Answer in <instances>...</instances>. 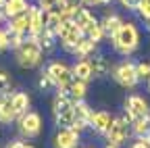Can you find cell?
Here are the masks:
<instances>
[{
    "label": "cell",
    "mask_w": 150,
    "mask_h": 148,
    "mask_svg": "<svg viewBox=\"0 0 150 148\" xmlns=\"http://www.w3.org/2000/svg\"><path fill=\"white\" fill-rule=\"evenodd\" d=\"M148 121H150V113H148Z\"/></svg>",
    "instance_id": "cell-43"
},
{
    "label": "cell",
    "mask_w": 150,
    "mask_h": 148,
    "mask_svg": "<svg viewBox=\"0 0 150 148\" xmlns=\"http://www.w3.org/2000/svg\"><path fill=\"white\" fill-rule=\"evenodd\" d=\"M65 94H67V96H71L73 100H83V96H86V81L75 79V77H73V81L69 84V88H67Z\"/></svg>",
    "instance_id": "cell-22"
},
{
    "label": "cell",
    "mask_w": 150,
    "mask_h": 148,
    "mask_svg": "<svg viewBox=\"0 0 150 148\" xmlns=\"http://www.w3.org/2000/svg\"><path fill=\"white\" fill-rule=\"evenodd\" d=\"M136 75H138V79H150V63H138Z\"/></svg>",
    "instance_id": "cell-29"
},
{
    "label": "cell",
    "mask_w": 150,
    "mask_h": 148,
    "mask_svg": "<svg viewBox=\"0 0 150 148\" xmlns=\"http://www.w3.org/2000/svg\"><path fill=\"white\" fill-rule=\"evenodd\" d=\"M0 17H2V13H0Z\"/></svg>",
    "instance_id": "cell-44"
},
{
    "label": "cell",
    "mask_w": 150,
    "mask_h": 148,
    "mask_svg": "<svg viewBox=\"0 0 150 148\" xmlns=\"http://www.w3.org/2000/svg\"><path fill=\"white\" fill-rule=\"evenodd\" d=\"M73 98L67 96L65 92H59V94L54 96V102H52V113L54 117H59V115H65V113H71L73 110Z\"/></svg>",
    "instance_id": "cell-12"
},
{
    "label": "cell",
    "mask_w": 150,
    "mask_h": 148,
    "mask_svg": "<svg viewBox=\"0 0 150 148\" xmlns=\"http://www.w3.org/2000/svg\"><path fill=\"white\" fill-rule=\"evenodd\" d=\"M38 86H40L42 90H48V88L52 86V81L48 79V75H42V77H40V81H38Z\"/></svg>",
    "instance_id": "cell-33"
},
{
    "label": "cell",
    "mask_w": 150,
    "mask_h": 148,
    "mask_svg": "<svg viewBox=\"0 0 150 148\" xmlns=\"http://www.w3.org/2000/svg\"><path fill=\"white\" fill-rule=\"evenodd\" d=\"M8 31L23 33V35L29 33V8H27L25 13H21V15L13 17V19H11V27H8Z\"/></svg>",
    "instance_id": "cell-17"
},
{
    "label": "cell",
    "mask_w": 150,
    "mask_h": 148,
    "mask_svg": "<svg viewBox=\"0 0 150 148\" xmlns=\"http://www.w3.org/2000/svg\"><path fill=\"white\" fill-rule=\"evenodd\" d=\"M146 25H148V31H150V17H148V19H146Z\"/></svg>",
    "instance_id": "cell-40"
},
{
    "label": "cell",
    "mask_w": 150,
    "mask_h": 148,
    "mask_svg": "<svg viewBox=\"0 0 150 148\" xmlns=\"http://www.w3.org/2000/svg\"><path fill=\"white\" fill-rule=\"evenodd\" d=\"M83 4H88V6H96V4H106V2H110V0H81Z\"/></svg>",
    "instance_id": "cell-35"
},
{
    "label": "cell",
    "mask_w": 150,
    "mask_h": 148,
    "mask_svg": "<svg viewBox=\"0 0 150 148\" xmlns=\"http://www.w3.org/2000/svg\"><path fill=\"white\" fill-rule=\"evenodd\" d=\"M8 148H33L31 144H25V142H15V144H11Z\"/></svg>",
    "instance_id": "cell-37"
},
{
    "label": "cell",
    "mask_w": 150,
    "mask_h": 148,
    "mask_svg": "<svg viewBox=\"0 0 150 148\" xmlns=\"http://www.w3.org/2000/svg\"><path fill=\"white\" fill-rule=\"evenodd\" d=\"M94 48H96V44H94L92 40H88L86 35H83V38L79 40V44L75 46V50H73V52L77 54V57H81V59H88L90 54L94 52Z\"/></svg>",
    "instance_id": "cell-25"
},
{
    "label": "cell",
    "mask_w": 150,
    "mask_h": 148,
    "mask_svg": "<svg viewBox=\"0 0 150 148\" xmlns=\"http://www.w3.org/2000/svg\"><path fill=\"white\" fill-rule=\"evenodd\" d=\"M42 61V46L38 42V38L29 35L21 42V46L17 48V63L23 69H33L38 63Z\"/></svg>",
    "instance_id": "cell-2"
},
{
    "label": "cell",
    "mask_w": 150,
    "mask_h": 148,
    "mask_svg": "<svg viewBox=\"0 0 150 148\" xmlns=\"http://www.w3.org/2000/svg\"><path fill=\"white\" fill-rule=\"evenodd\" d=\"M6 46H8V33L0 29V50H4Z\"/></svg>",
    "instance_id": "cell-32"
},
{
    "label": "cell",
    "mask_w": 150,
    "mask_h": 148,
    "mask_svg": "<svg viewBox=\"0 0 150 148\" xmlns=\"http://www.w3.org/2000/svg\"><path fill=\"white\" fill-rule=\"evenodd\" d=\"M110 113H106V110H98V113H92L90 117V127H94V132L98 134H106V129L110 127Z\"/></svg>",
    "instance_id": "cell-14"
},
{
    "label": "cell",
    "mask_w": 150,
    "mask_h": 148,
    "mask_svg": "<svg viewBox=\"0 0 150 148\" xmlns=\"http://www.w3.org/2000/svg\"><path fill=\"white\" fill-rule=\"evenodd\" d=\"M90 63H92V77H102V75H106V73L110 71V63L106 59H102V57L94 59Z\"/></svg>",
    "instance_id": "cell-24"
},
{
    "label": "cell",
    "mask_w": 150,
    "mask_h": 148,
    "mask_svg": "<svg viewBox=\"0 0 150 148\" xmlns=\"http://www.w3.org/2000/svg\"><path fill=\"white\" fill-rule=\"evenodd\" d=\"M13 81H11V75L4 71H0V94H6V92L11 90Z\"/></svg>",
    "instance_id": "cell-30"
},
{
    "label": "cell",
    "mask_w": 150,
    "mask_h": 148,
    "mask_svg": "<svg viewBox=\"0 0 150 148\" xmlns=\"http://www.w3.org/2000/svg\"><path fill=\"white\" fill-rule=\"evenodd\" d=\"M148 90H150V79H148Z\"/></svg>",
    "instance_id": "cell-42"
},
{
    "label": "cell",
    "mask_w": 150,
    "mask_h": 148,
    "mask_svg": "<svg viewBox=\"0 0 150 148\" xmlns=\"http://www.w3.org/2000/svg\"><path fill=\"white\" fill-rule=\"evenodd\" d=\"M63 21H65V19L61 17V13H54V11L44 13V31H48V33L56 35V33H59V27H61V23H63Z\"/></svg>",
    "instance_id": "cell-19"
},
{
    "label": "cell",
    "mask_w": 150,
    "mask_h": 148,
    "mask_svg": "<svg viewBox=\"0 0 150 148\" xmlns=\"http://www.w3.org/2000/svg\"><path fill=\"white\" fill-rule=\"evenodd\" d=\"M138 13L142 19H148L150 17V0H140V4H138Z\"/></svg>",
    "instance_id": "cell-31"
},
{
    "label": "cell",
    "mask_w": 150,
    "mask_h": 148,
    "mask_svg": "<svg viewBox=\"0 0 150 148\" xmlns=\"http://www.w3.org/2000/svg\"><path fill=\"white\" fill-rule=\"evenodd\" d=\"M104 148H119V146H117V144H110V142H108V144H106Z\"/></svg>",
    "instance_id": "cell-38"
},
{
    "label": "cell",
    "mask_w": 150,
    "mask_h": 148,
    "mask_svg": "<svg viewBox=\"0 0 150 148\" xmlns=\"http://www.w3.org/2000/svg\"><path fill=\"white\" fill-rule=\"evenodd\" d=\"M19 129H21V134L27 136V138H35L38 134L42 132V117L38 113H27L19 117Z\"/></svg>",
    "instance_id": "cell-8"
},
{
    "label": "cell",
    "mask_w": 150,
    "mask_h": 148,
    "mask_svg": "<svg viewBox=\"0 0 150 148\" xmlns=\"http://www.w3.org/2000/svg\"><path fill=\"white\" fill-rule=\"evenodd\" d=\"M44 31V11L40 6H29V35L38 38Z\"/></svg>",
    "instance_id": "cell-11"
},
{
    "label": "cell",
    "mask_w": 150,
    "mask_h": 148,
    "mask_svg": "<svg viewBox=\"0 0 150 148\" xmlns=\"http://www.w3.org/2000/svg\"><path fill=\"white\" fill-rule=\"evenodd\" d=\"M54 38L56 35H52V33H48V31H42L40 35H38V42H40V46H42V52H52L54 50Z\"/></svg>",
    "instance_id": "cell-27"
},
{
    "label": "cell",
    "mask_w": 150,
    "mask_h": 148,
    "mask_svg": "<svg viewBox=\"0 0 150 148\" xmlns=\"http://www.w3.org/2000/svg\"><path fill=\"white\" fill-rule=\"evenodd\" d=\"M92 113H94V110L90 108L88 102L75 100V102H73V127H71V129H75V132H81L83 127H88V125H90Z\"/></svg>",
    "instance_id": "cell-7"
},
{
    "label": "cell",
    "mask_w": 150,
    "mask_h": 148,
    "mask_svg": "<svg viewBox=\"0 0 150 148\" xmlns=\"http://www.w3.org/2000/svg\"><path fill=\"white\" fill-rule=\"evenodd\" d=\"M129 127H131V132H134L138 138H144V136H148V132H150V121H148V117L131 119V121H129Z\"/></svg>",
    "instance_id": "cell-23"
},
{
    "label": "cell",
    "mask_w": 150,
    "mask_h": 148,
    "mask_svg": "<svg viewBox=\"0 0 150 148\" xmlns=\"http://www.w3.org/2000/svg\"><path fill=\"white\" fill-rule=\"evenodd\" d=\"M27 8H29L27 0H4V4H2V15L13 19V17L25 13Z\"/></svg>",
    "instance_id": "cell-16"
},
{
    "label": "cell",
    "mask_w": 150,
    "mask_h": 148,
    "mask_svg": "<svg viewBox=\"0 0 150 148\" xmlns=\"http://www.w3.org/2000/svg\"><path fill=\"white\" fill-rule=\"evenodd\" d=\"M73 21L79 25V29L86 33V29H90L92 25H96L98 21H96V17H94V13L90 11V8H77V13L73 15Z\"/></svg>",
    "instance_id": "cell-15"
},
{
    "label": "cell",
    "mask_w": 150,
    "mask_h": 148,
    "mask_svg": "<svg viewBox=\"0 0 150 148\" xmlns=\"http://www.w3.org/2000/svg\"><path fill=\"white\" fill-rule=\"evenodd\" d=\"M131 148H150V146H148L146 138H140V140H138V142H136L134 146H131Z\"/></svg>",
    "instance_id": "cell-36"
},
{
    "label": "cell",
    "mask_w": 150,
    "mask_h": 148,
    "mask_svg": "<svg viewBox=\"0 0 150 148\" xmlns=\"http://www.w3.org/2000/svg\"><path fill=\"white\" fill-rule=\"evenodd\" d=\"M2 4H4V0H0V13H2Z\"/></svg>",
    "instance_id": "cell-41"
},
{
    "label": "cell",
    "mask_w": 150,
    "mask_h": 148,
    "mask_svg": "<svg viewBox=\"0 0 150 148\" xmlns=\"http://www.w3.org/2000/svg\"><path fill=\"white\" fill-rule=\"evenodd\" d=\"M71 73H73V77H75V79H81V81L92 79V63H90V59L77 61V63L73 65Z\"/></svg>",
    "instance_id": "cell-18"
},
{
    "label": "cell",
    "mask_w": 150,
    "mask_h": 148,
    "mask_svg": "<svg viewBox=\"0 0 150 148\" xmlns=\"http://www.w3.org/2000/svg\"><path fill=\"white\" fill-rule=\"evenodd\" d=\"M79 142V132L71 127H59V134L54 136V146L56 148H77Z\"/></svg>",
    "instance_id": "cell-10"
},
{
    "label": "cell",
    "mask_w": 150,
    "mask_h": 148,
    "mask_svg": "<svg viewBox=\"0 0 150 148\" xmlns=\"http://www.w3.org/2000/svg\"><path fill=\"white\" fill-rule=\"evenodd\" d=\"M121 17H117V15H106L104 19L100 21V29H102V33L104 35H108V38H112L115 35V31L121 27Z\"/></svg>",
    "instance_id": "cell-20"
},
{
    "label": "cell",
    "mask_w": 150,
    "mask_h": 148,
    "mask_svg": "<svg viewBox=\"0 0 150 148\" xmlns=\"http://www.w3.org/2000/svg\"><path fill=\"white\" fill-rule=\"evenodd\" d=\"M146 138V142H148V146H150V132H148V136H144Z\"/></svg>",
    "instance_id": "cell-39"
},
{
    "label": "cell",
    "mask_w": 150,
    "mask_h": 148,
    "mask_svg": "<svg viewBox=\"0 0 150 148\" xmlns=\"http://www.w3.org/2000/svg\"><path fill=\"white\" fill-rule=\"evenodd\" d=\"M121 4H123L125 8H138L140 0H121Z\"/></svg>",
    "instance_id": "cell-34"
},
{
    "label": "cell",
    "mask_w": 150,
    "mask_h": 148,
    "mask_svg": "<svg viewBox=\"0 0 150 148\" xmlns=\"http://www.w3.org/2000/svg\"><path fill=\"white\" fill-rule=\"evenodd\" d=\"M65 4H67V0H40V8L44 13H50V11L61 13L65 8Z\"/></svg>",
    "instance_id": "cell-26"
},
{
    "label": "cell",
    "mask_w": 150,
    "mask_h": 148,
    "mask_svg": "<svg viewBox=\"0 0 150 148\" xmlns=\"http://www.w3.org/2000/svg\"><path fill=\"white\" fill-rule=\"evenodd\" d=\"M29 108V96L25 94V92H17V94H13V110L17 117H21L27 113Z\"/></svg>",
    "instance_id": "cell-21"
},
{
    "label": "cell",
    "mask_w": 150,
    "mask_h": 148,
    "mask_svg": "<svg viewBox=\"0 0 150 148\" xmlns=\"http://www.w3.org/2000/svg\"><path fill=\"white\" fill-rule=\"evenodd\" d=\"M138 42H140V33H138V27L131 21H123L121 27L112 35V46H115V50L119 54H125V57L138 48Z\"/></svg>",
    "instance_id": "cell-1"
},
{
    "label": "cell",
    "mask_w": 150,
    "mask_h": 148,
    "mask_svg": "<svg viewBox=\"0 0 150 148\" xmlns=\"http://www.w3.org/2000/svg\"><path fill=\"white\" fill-rule=\"evenodd\" d=\"M112 77H115V81L123 88H134L140 79L136 75V65L129 63V61H123L121 65L115 67V71H112Z\"/></svg>",
    "instance_id": "cell-5"
},
{
    "label": "cell",
    "mask_w": 150,
    "mask_h": 148,
    "mask_svg": "<svg viewBox=\"0 0 150 148\" xmlns=\"http://www.w3.org/2000/svg\"><path fill=\"white\" fill-rule=\"evenodd\" d=\"M15 119L17 115L13 110V94H0V123H11Z\"/></svg>",
    "instance_id": "cell-13"
},
{
    "label": "cell",
    "mask_w": 150,
    "mask_h": 148,
    "mask_svg": "<svg viewBox=\"0 0 150 148\" xmlns=\"http://www.w3.org/2000/svg\"><path fill=\"white\" fill-rule=\"evenodd\" d=\"M83 35H86L88 40H92L94 44H98V42L104 38V33H102V29H100V23H96V25H92L90 29H86V33H83Z\"/></svg>",
    "instance_id": "cell-28"
},
{
    "label": "cell",
    "mask_w": 150,
    "mask_h": 148,
    "mask_svg": "<svg viewBox=\"0 0 150 148\" xmlns=\"http://www.w3.org/2000/svg\"><path fill=\"white\" fill-rule=\"evenodd\" d=\"M125 108H127V119H142V117H148L150 108H148V102L142 98V96H129L125 100Z\"/></svg>",
    "instance_id": "cell-9"
},
{
    "label": "cell",
    "mask_w": 150,
    "mask_h": 148,
    "mask_svg": "<svg viewBox=\"0 0 150 148\" xmlns=\"http://www.w3.org/2000/svg\"><path fill=\"white\" fill-rule=\"evenodd\" d=\"M56 35L61 38V44L65 46V50L73 52V50H75V46L79 44V40L83 38V31L79 29V25L75 23L73 19H65V21L61 23L59 33H56Z\"/></svg>",
    "instance_id": "cell-3"
},
{
    "label": "cell",
    "mask_w": 150,
    "mask_h": 148,
    "mask_svg": "<svg viewBox=\"0 0 150 148\" xmlns=\"http://www.w3.org/2000/svg\"><path fill=\"white\" fill-rule=\"evenodd\" d=\"M106 138L110 144H117L121 146L127 138H129V119L125 117H117L110 121V127L106 129Z\"/></svg>",
    "instance_id": "cell-6"
},
{
    "label": "cell",
    "mask_w": 150,
    "mask_h": 148,
    "mask_svg": "<svg viewBox=\"0 0 150 148\" xmlns=\"http://www.w3.org/2000/svg\"><path fill=\"white\" fill-rule=\"evenodd\" d=\"M46 75H48V79L52 81V86H56L61 92H67L69 84L73 81V73H71V69H69L65 63H61V61L50 63L48 69H46Z\"/></svg>",
    "instance_id": "cell-4"
}]
</instances>
